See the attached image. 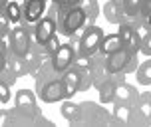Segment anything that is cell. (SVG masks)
I'll return each mask as SVG.
<instances>
[{"label": "cell", "instance_id": "1", "mask_svg": "<svg viewBox=\"0 0 151 127\" xmlns=\"http://www.w3.org/2000/svg\"><path fill=\"white\" fill-rule=\"evenodd\" d=\"M56 6V4H54ZM56 24H58V34L62 36H74L76 32L83 30L86 26V12L82 6H72V8H56Z\"/></svg>", "mask_w": 151, "mask_h": 127}, {"label": "cell", "instance_id": "2", "mask_svg": "<svg viewBox=\"0 0 151 127\" xmlns=\"http://www.w3.org/2000/svg\"><path fill=\"white\" fill-rule=\"evenodd\" d=\"M80 105V113L76 125H117L113 113H109L101 103H93V101H82Z\"/></svg>", "mask_w": 151, "mask_h": 127}, {"label": "cell", "instance_id": "3", "mask_svg": "<svg viewBox=\"0 0 151 127\" xmlns=\"http://www.w3.org/2000/svg\"><path fill=\"white\" fill-rule=\"evenodd\" d=\"M62 80H64L66 95H68V99H72L76 91H86V90H90V88H91L90 66L72 64V66L62 74Z\"/></svg>", "mask_w": 151, "mask_h": 127}, {"label": "cell", "instance_id": "4", "mask_svg": "<svg viewBox=\"0 0 151 127\" xmlns=\"http://www.w3.org/2000/svg\"><path fill=\"white\" fill-rule=\"evenodd\" d=\"M106 64L109 74H133L139 66V52H133L125 46H121L117 52L106 56Z\"/></svg>", "mask_w": 151, "mask_h": 127}, {"label": "cell", "instance_id": "5", "mask_svg": "<svg viewBox=\"0 0 151 127\" xmlns=\"http://www.w3.org/2000/svg\"><path fill=\"white\" fill-rule=\"evenodd\" d=\"M12 115V125H52V121L46 119L42 111L38 109V105H22L10 109Z\"/></svg>", "mask_w": 151, "mask_h": 127}, {"label": "cell", "instance_id": "6", "mask_svg": "<svg viewBox=\"0 0 151 127\" xmlns=\"http://www.w3.org/2000/svg\"><path fill=\"white\" fill-rule=\"evenodd\" d=\"M104 30L96 26V24H88L83 26L82 36H80V44H78V52L83 54V56H93L96 52H99V46H101V40H104Z\"/></svg>", "mask_w": 151, "mask_h": 127}, {"label": "cell", "instance_id": "7", "mask_svg": "<svg viewBox=\"0 0 151 127\" xmlns=\"http://www.w3.org/2000/svg\"><path fill=\"white\" fill-rule=\"evenodd\" d=\"M56 14H58V10H56V6L52 4V8H50V10L34 24V42H38V44H46L54 34H58Z\"/></svg>", "mask_w": 151, "mask_h": 127}, {"label": "cell", "instance_id": "8", "mask_svg": "<svg viewBox=\"0 0 151 127\" xmlns=\"http://www.w3.org/2000/svg\"><path fill=\"white\" fill-rule=\"evenodd\" d=\"M36 95L40 97L44 103H56V101L68 99L62 75L60 77H54L50 82H44V83H40V85H36Z\"/></svg>", "mask_w": 151, "mask_h": 127}, {"label": "cell", "instance_id": "9", "mask_svg": "<svg viewBox=\"0 0 151 127\" xmlns=\"http://www.w3.org/2000/svg\"><path fill=\"white\" fill-rule=\"evenodd\" d=\"M151 123V91L139 93L135 105L131 107L129 125H149Z\"/></svg>", "mask_w": 151, "mask_h": 127}, {"label": "cell", "instance_id": "10", "mask_svg": "<svg viewBox=\"0 0 151 127\" xmlns=\"http://www.w3.org/2000/svg\"><path fill=\"white\" fill-rule=\"evenodd\" d=\"M74 56H76V48L72 42H66V44H60V48L52 54V66L58 74H64L72 64H74Z\"/></svg>", "mask_w": 151, "mask_h": 127}, {"label": "cell", "instance_id": "11", "mask_svg": "<svg viewBox=\"0 0 151 127\" xmlns=\"http://www.w3.org/2000/svg\"><path fill=\"white\" fill-rule=\"evenodd\" d=\"M90 75H91V85H93L96 90L109 77L106 56H104L101 52H96L93 56H90Z\"/></svg>", "mask_w": 151, "mask_h": 127}, {"label": "cell", "instance_id": "12", "mask_svg": "<svg viewBox=\"0 0 151 127\" xmlns=\"http://www.w3.org/2000/svg\"><path fill=\"white\" fill-rule=\"evenodd\" d=\"M117 34H119V40L125 48L133 50V52H139V48H141V32L135 28V24H131V22L117 24Z\"/></svg>", "mask_w": 151, "mask_h": 127}, {"label": "cell", "instance_id": "13", "mask_svg": "<svg viewBox=\"0 0 151 127\" xmlns=\"http://www.w3.org/2000/svg\"><path fill=\"white\" fill-rule=\"evenodd\" d=\"M48 0H24L22 4V24H36L46 12Z\"/></svg>", "mask_w": 151, "mask_h": 127}, {"label": "cell", "instance_id": "14", "mask_svg": "<svg viewBox=\"0 0 151 127\" xmlns=\"http://www.w3.org/2000/svg\"><path fill=\"white\" fill-rule=\"evenodd\" d=\"M139 97V91H137L135 85H129V83H119L117 90H115V95H113V105H123V107H133Z\"/></svg>", "mask_w": 151, "mask_h": 127}, {"label": "cell", "instance_id": "15", "mask_svg": "<svg viewBox=\"0 0 151 127\" xmlns=\"http://www.w3.org/2000/svg\"><path fill=\"white\" fill-rule=\"evenodd\" d=\"M123 80H125V74H109V77L98 88L99 103H111L113 95H115V90H117L119 83H123Z\"/></svg>", "mask_w": 151, "mask_h": 127}, {"label": "cell", "instance_id": "16", "mask_svg": "<svg viewBox=\"0 0 151 127\" xmlns=\"http://www.w3.org/2000/svg\"><path fill=\"white\" fill-rule=\"evenodd\" d=\"M104 18H106L109 24H121L125 20V14H123V8L115 2V0H107L106 6H104Z\"/></svg>", "mask_w": 151, "mask_h": 127}, {"label": "cell", "instance_id": "17", "mask_svg": "<svg viewBox=\"0 0 151 127\" xmlns=\"http://www.w3.org/2000/svg\"><path fill=\"white\" fill-rule=\"evenodd\" d=\"M8 70L14 72L18 77L20 75H28V64L24 56H18L14 52H8Z\"/></svg>", "mask_w": 151, "mask_h": 127}, {"label": "cell", "instance_id": "18", "mask_svg": "<svg viewBox=\"0 0 151 127\" xmlns=\"http://www.w3.org/2000/svg\"><path fill=\"white\" fill-rule=\"evenodd\" d=\"M121 40H119V34L115 32V34H107V36H104V40H101V46H99V52L104 54V56H109V54L117 52L121 48Z\"/></svg>", "mask_w": 151, "mask_h": 127}, {"label": "cell", "instance_id": "19", "mask_svg": "<svg viewBox=\"0 0 151 127\" xmlns=\"http://www.w3.org/2000/svg\"><path fill=\"white\" fill-rule=\"evenodd\" d=\"M2 12L6 14V18L10 20V24H20L22 22V6L16 0H8L6 6L2 8Z\"/></svg>", "mask_w": 151, "mask_h": 127}, {"label": "cell", "instance_id": "20", "mask_svg": "<svg viewBox=\"0 0 151 127\" xmlns=\"http://www.w3.org/2000/svg\"><path fill=\"white\" fill-rule=\"evenodd\" d=\"M80 6H82L83 12H86V26H88V24H96V20H98V16H99L98 0H82Z\"/></svg>", "mask_w": 151, "mask_h": 127}, {"label": "cell", "instance_id": "21", "mask_svg": "<svg viewBox=\"0 0 151 127\" xmlns=\"http://www.w3.org/2000/svg\"><path fill=\"white\" fill-rule=\"evenodd\" d=\"M62 115L66 117L70 125H76V119H78V113H80V105L74 103V101H70V99H64V103H62Z\"/></svg>", "mask_w": 151, "mask_h": 127}, {"label": "cell", "instance_id": "22", "mask_svg": "<svg viewBox=\"0 0 151 127\" xmlns=\"http://www.w3.org/2000/svg\"><path fill=\"white\" fill-rule=\"evenodd\" d=\"M135 75H137V82L141 85H151V56L147 62H143L141 66H137Z\"/></svg>", "mask_w": 151, "mask_h": 127}, {"label": "cell", "instance_id": "23", "mask_svg": "<svg viewBox=\"0 0 151 127\" xmlns=\"http://www.w3.org/2000/svg\"><path fill=\"white\" fill-rule=\"evenodd\" d=\"M14 105L22 107V105H38L36 103V93L32 90H20L14 97Z\"/></svg>", "mask_w": 151, "mask_h": 127}, {"label": "cell", "instance_id": "24", "mask_svg": "<svg viewBox=\"0 0 151 127\" xmlns=\"http://www.w3.org/2000/svg\"><path fill=\"white\" fill-rule=\"evenodd\" d=\"M10 83L4 82V80H0V103H8L10 101V97H12V93H10Z\"/></svg>", "mask_w": 151, "mask_h": 127}, {"label": "cell", "instance_id": "25", "mask_svg": "<svg viewBox=\"0 0 151 127\" xmlns=\"http://www.w3.org/2000/svg\"><path fill=\"white\" fill-rule=\"evenodd\" d=\"M139 52L145 54V56H151V28L141 36V48H139Z\"/></svg>", "mask_w": 151, "mask_h": 127}, {"label": "cell", "instance_id": "26", "mask_svg": "<svg viewBox=\"0 0 151 127\" xmlns=\"http://www.w3.org/2000/svg\"><path fill=\"white\" fill-rule=\"evenodd\" d=\"M10 28H12V24H10V20L6 18V14L0 10V38H6L8 34H10Z\"/></svg>", "mask_w": 151, "mask_h": 127}, {"label": "cell", "instance_id": "27", "mask_svg": "<svg viewBox=\"0 0 151 127\" xmlns=\"http://www.w3.org/2000/svg\"><path fill=\"white\" fill-rule=\"evenodd\" d=\"M44 48H46V52L52 56V54L56 52L58 48H60V34H54V36L50 38V40H48L46 44H44Z\"/></svg>", "mask_w": 151, "mask_h": 127}, {"label": "cell", "instance_id": "28", "mask_svg": "<svg viewBox=\"0 0 151 127\" xmlns=\"http://www.w3.org/2000/svg\"><path fill=\"white\" fill-rule=\"evenodd\" d=\"M56 8H72V6H80L82 0H52Z\"/></svg>", "mask_w": 151, "mask_h": 127}, {"label": "cell", "instance_id": "29", "mask_svg": "<svg viewBox=\"0 0 151 127\" xmlns=\"http://www.w3.org/2000/svg\"><path fill=\"white\" fill-rule=\"evenodd\" d=\"M0 125H12L10 109H0Z\"/></svg>", "mask_w": 151, "mask_h": 127}, {"label": "cell", "instance_id": "30", "mask_svg": "<svg viewBox=\"0 0 151 127\" xmlns=\"http://www.w3.org/2000/svg\"><path fill=\"white\" fill-rule=\"evenodd\" d=\"M139 14L147 18L151 16V0H141V6H139Z\"/></svg>", "mask_w": 151, "mask_h": 127}, {"label": "cell", "instance_id": "31", "mask_svg": "<svg viewBox=\"0 0 151 127\" xmlns=\"http://www.w3.org/2000/svg\"><path fill=\"white\" fill-rule=\"evenodd\" d=\"M6 2H8V0H0V10H2V8L6 6Z\"/></svg>", "mask_w": 151, "mask_h": 127}, {"label": "cell", "instance_id": "32", "mask_svg": "<svg viewBox=\"0 0 151 127\" xmlns=\"http://www.w3.org/2000/svg\"><path fill=\"white\" fill-rule=\"evenodd\" d=\"M115 2H117V4H119V6L123 8V0H115Z\"/></svg>", "mask_w": 151, "mask_h": 127}, {"label": "cell", "instance_id": "33", "mask_svg": "<svg viewBox=\"0 0 151 127\" xmlns=\"http://www.w3.org/2000/svg\"><path fill=\"white\" fill-rule=\"evenodd\" d=\"M147 24H149V28H151V16H147Z\"/></svg>", "mask_w": 151, "mask_h": 127}]
</instances>
